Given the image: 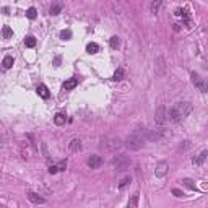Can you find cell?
I'll list each match as a JSON object with an SVG mask.
<instances>
[{"label":"cell","instance_id":"1","mask_svg":"<svg viewBox=\"0 0 208 208\" xmlns=\"http://www.w3.org/2000/svg\"><path fill=\"white\" fill-rule=\"evenodd\" d=\"M192 111H193L192 102H177V104H174L172 107L167 109V119L171 120V122H174V124H179Z\"/></svg>","mask_w":208,"mask_h":208},{"label":"cell","instance_id":"2","mask_svg":"<svg viewBox=\"0 0 208 208\" xmlns=\"http://www.w3.org/2000/svg\"><path fill=\"white\" fill-rule=\"evenodd\" d=\"M146 141H148V130L146 128H137L127 137L125 146H127L128 150L137 151V150H141Z\"/></svg>","mask_w":208,"mask_h":208},{"label":"cell","instance_id":"3","mask_svg":"<svg viewBox=\"0 0 208 208\" xmlns=\"http://www.w3.org/2000/svg\"><path fill=\"white\" fill-rule=\"evenodd\" d=\"M192 83L197 86L202 93H208V78H202L197 73H192Z\"/></svg>","mask_w":208,"mask_h":208},{"label":"cell","instance_id":"4","mask_svg":"<svg viewBox=\"0 0 208 208\" xmlns=\"http://www.w3.org/2000/svg\"><path fill=\"white\" fill-rule=\"evenodd\" d=\"M154 120H156V125H164L167 122V109L166 106H159L154 112Z\"/></svg>","mask_w":208,"mask_h":208},{"label":"cell","instance_id":"5","mask_svg":"<svg viewBox=\"0 0 208 208\" xmlns=\"http://www.w3.org/2000/svg\"><path fill=\"white\" fill-rule=\"evenodd\" d=\"M112 164H114V167H117V171H124V169L128 167L130 159L127 158V156H124V154H119L117 158H114Z\"/></svg>","mask_w":208,"mask_h":208},{"label":"cell","instance_id":"6","mask_svg":"<svg viewBox=\"0 0 208 208\" xmlns=\"http://www.w3.org/2000/svg\"><path fill=\"white\" fill-rule=\"evenodd\" d=\"M167 169H169V166H167L166 161L158 163V164H156V167H154V176L159 177V179H163V177L167 174Z\"/></svg>","mask_w":208,"mask_h":208},{"label":"cell","instance_id":"7","mask_svg":"<svg viewBox=\"0 0 208 208\" xmlns=\"http://www.w3.org/2000/svg\"><path fill=\"white\" fill-rule=\"evenodd\" d=\"M102 158L101 156H98V154H93V156H89L88 158V161H86V164H88V167L91 169H98V167H101L102 166Z\"/></svg>","mask_w":208,"mask_h":208},{"label":"cell","instance_id":"8","mask_svg":"<svg viewBox=\"0 0 208 208\" xmlns=\"http://www.w3.org/2000/svg\"><path fill=\"white\" fill-rule=\"evenodd\" d=\"M62 8H63V3L60 2V0H55V2H52L49 13H50L52 16H55V15H59V13L62 11Z\"/></svg>","mask_w":208,"mask_h":208},{"label":"cell","instance_id":"9","mask_svg":"<svg viewBox=\"0 0 208 208\" xmlns=\"http://www.w3.org/2000/svg\"><path fill=\"white\" fill-rule=\"evenodd\" d=\"M206 156H208V151L203 150V151H200V153H198V154L192 159V163L195 164V166H200V164H203V161L206 159Z\"/></svg>","mask_w":208,"mask_h":208},{"label":"cell","instance_id":"10","mask_svg":"<svg viewBox=\"0 0 208 208\" xmlns=\"http://www.w3.org/2000/svg\"><path fill=\"white\" fill-rule=\"evenodd\" d=\"M65 167H67V161H60L59 164H52V166H49V174H55V172H59V171H65Z\"/></svg>","mask_w":208,"mask_h":208},{"label":"cell","instance_id":"11","mask_svg":"<svg viewBox=\"0 0 208 208\" xmlns=\"http://www.w3.org/2000/svg\"><path fill=\"white\" fill-rule=\"evenodd\" d=\"M164 72H166V65H164V59L163 57H158L156 59V75H164Z\"/></svg>","mask_w":208,"mask_h":208},{"label":"cell","instance_id":"12","mask_svg":"<svg viewBox=\"0 0 208 208\" xmlns=\"http://www.w3.org/2000/svg\"><path fill=\"white\" fill-rule=\"evenodd\" d=\"M28 198H29V202H33V203H36V205H42V203H46V200L42 197H39V195L36 192H28Z\"/></svg>","mask_w":208,"mask_h":208},{"label":"cell","instance_id":"13","mask_svg":"<svg viewBox=\"0 0 208 208\" xmlns=\"http://www.w3.org/2000/svg\"><path fill=\"white\" fill-rule=\"evenodd\" d=\"M37 94H39L41 98H44V99H47V98L50 96V93H49V89H47L46 85H39V86H37Z\"/></svg>","mask_w":208,"mask_h":208},{"label":"cell","instance_id":"14","mask_svg":"<svg viewBox=\"0 0 208 208\" xmlns=\"http://www.w3.org/2000/svg\"><path fill=\"white\" fill-rule=\"evenodd\" d=\"M76 85H78V80H76V78H70V80H65V81H63V88H65V89H73Z\"/></svg>","mask_w":208,"mask_h":208},{"label":"cell","instance_id":"15","mask_svg":"<svg viewBox=\"0 0 208 208\" xmlns=\"http://www.w3.org/2000/svg\"><path fill=\"white\" fill-rule=\"evenodd\" d=\"M68 148H70V151H80V150H81V141L78 140V138H75V140L70 141Z\"/></svg>","mask_w":208,"mask_h":208},{"label":"cell","instance_id":"16","mask_svg":"<svg viewBox=\"0 0 208 208\" xmlns=\"http://www.w3.org/2000/svg\"><path fill=\"white\" fill-rule=\"evenodd\" d=\"M65 120H67V117H65V114H62V112H57V114H55V117H54L55 125H63Z\"/></svg>","mask_w":208,"mask_h":208},{"label":"cell","instance_id":"17","mask_svg":"<svg viewBox=\"0 0 208 208\" xmlns=\"http://www.w3.org/2000/svg\"><path fill=\"white\" fill-rule=\"evenodd\" d=\"M124 76H125V70H124V68H117L115 73H114V76H112V80L120 81V80H124Z\"/></svg>","mask_w":208,"mask_h":208},{"label":"cell","instance_id":"18","mask_svg":"<svg viewBox=\"0 0 208 208\" xmlns=\"http://www.w3.org/2000/svg\"><path fill=\"white\" fill-rule=\"evenodd\" d=\"M161 2H163V0H153V2H151V13H153V15H156V13L159 11Z\"/></svg>","mask_w":208,"mask_h":208},{"label":"cell","instance_id":"19","mask_svg":"<svg viewBox=\"0 0 208 208\" xmlns=\"http://www.w3.org/2000/svg\"><path fill=\"white\" fill-rule=\"evenodd\" d=\"M138 198H140V195H138V193H133L132 198L128 200V208H135V206H138Z\"/></svg>","mask_w":208,"mask_h":208},{"label":"cell","instance_id":"20","mask_svg":"<svg viewBox=\"0 0 208 208\" xmlns=\"http://www.w3.org/2000/svg\"><path fill=\"white\" fill-rule=\"evenodd\" d=\"M2 65H3V68H11V65H13V57L11 55H5Z\"/></svg>","mask_w":208,"mask_h":208},{"label":"cell","instance_id":"21","mask_svg":"<svg viewBox=\"0 0 208 208\" xmlns=\"http://www.w3.org/2000/svg\"><path fill=\"white\" fill-rule=\"evenodd\" d=\"M86 50H88L89 54H96V52H99V46L96 42H89V44L86 46Z\"/></svg>","mask_w":208,"mask_h":208},{"label":"cell","instance_id":"22","mask_svg":"<svg viewBox=\"0 0 208 208\" xmlns=\"http://www.w3.org/2000/svg\"><path fill=\"white\" fill-rule=\"evenodd\" d=\"M2 36H3V39H8V37H11V36H13V31H11L10 26H3V29H2Z\"/></svg>","mask_w":208,"mask_h":208},{"label":"cell","instance_id":"23","mask_svg":"<svg viewBox=\"0 0 208 208\" xmlns=\"http://www.w3.org/2000/svg\"><path fill=\"white\" fill-rule=\"evenodd\" d=\"M109 44H111L112 49H117V47L120 46V39L117 37V36H112V37L109 39Z\"/></svg>","mask_w":208,"mask_h":208},{"label":"cell","instance_id":"24","mask_svg":"<svg viewBox=\"0 0 208 208\" xmlns=\"http://www.w3.org/2000/svg\"><path fill=\"white\" fill-rule=\"evenodd\" d=\"M36 15H37V11H36V8H34V7H31V8L26 10V16H28L29 20H34V18H36Z\"/></svg>","mask_w":208,"mask_h":208},{"label":"cell","instance_id":"25","mask_svg":"<svg viewBox=\"0 0 208 208\" xmlns=\"http://www.w3.org/2000/svg\"><path fill=\"white\" fill-rule=\"evenodd\" d=\"M24 46L26 47H34V46H36V39H34L33 36H28V37L24 39Z\"/></svg>","mask_w":208,"mask_h":208},{"label":"cell","instance_id":"26","mask_svg":"<svg viewBox=\"0 0 208 208\" xmlns=\"http://www.w3.org/2000/svg\"><path fill=\"white\" fill-rule=\"evenodd\" d=\"M190 146H192V143L187 140V141H184V145L179 146V150H177V151H179V153H184V151H187V150L190 148Z\"/></svg>","mask_w":208,"mask_h":208},{"label":"cell","instance_id":"27","mask_svg":"<svg viewBox=\"0 0 208 208\" xmlns=\"http://www.w3.org/2000/svg\"><path fill=\"white\" fill-rule=\"evenodd\" d=\"M128 184H130V177L127 176V177H124V179H122V180L119 182V189L122 190V189H125V187H127Z\"/></svg>","mask_w":208,"mask_h":208},{"label":"cell","instance_id":"28","mask_svg":"<svg viewBox=\"0 0 208 208\" xmlns=\"http://www.w3.org/2000/svg\"><path fill=\"white\" fill-rule=\"evenodd\" d=\"M182 184H184L185 187H189V189L195 190V184H193V180H192V179H184V180H182Z\"/></svg>","mask_w":208,"mask_h":208},{"label":"cell","instance_id":"29","mask_svg":"<svg viewBox=\"0 0 208 208\" xmlns=\"http://www.w3.org/2000/svg\"><path fill=\"white\" fill-rule=\"evenodd\" d=\"M60 37H62V39H70V37H72V31H70V29L62 31V33H60Z\"/></svg>","mask_w":208,"mask_h":208},{"label":"cell","instance_id":"30","mask_svg":"<svg viewBox=\"0 0 208 208\" xmlns=\"http://www.w3.org/2000/svg\"><path fill=\"white\" fill-rule=\"evenodd\" d=\"M42 153H44V158L47 159V161H49V159H50V156H49V153H47V146H46V143H42Z\"/></svg>","mask_w":208,"mask_h":208},{"label":"cell","instance_id":"31","mask_svg":"<svg viewBox=\"0 0 208 208\" xmlns=\"http://www.w3.org/2000/svg\"><path fill=\"white\" fill-rule=\"evenodd\" d=\"M172 195H174V197H182V195H184V192H182V190H179V189H172Z\"/></svg>","mask_w":208,"mask_h":208},{"label":"cell","instance_id":"32","mask_svg":"<svg viewBox=\"0 0 208 208\" xmlns=\"http://www.w3.org/2000/svg\"><path fill=\"white\" fill-rule=\"evenodd\" d=\"M59 63H60V57H55V67H57Z\"/></svg>","mask_w":208,"mask_h":208}]
</instances>
